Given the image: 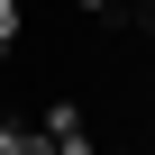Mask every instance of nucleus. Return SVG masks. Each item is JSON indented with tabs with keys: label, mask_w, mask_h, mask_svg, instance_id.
I'll return each instance as SVG.
<instances>
[{
	"label": "nucleus",
	"mask_w": 155,
	"mask_h": 155,
	"mask_svg": "<svg viewBox=\"0 0 155 155\" xmlns=\"http://www.w3.org/2000/svg\"><path fill=\"white\" fill-rule=\"evenodd\" d=\"M37 137H46V146H55V155H82V146H91V128H82V110H73V101H55V110H46V128H37Z\"/></svg>",
	"instance_id": "obj_1"
},
{
	"label": "nucleus",
	"mask_w": 155,
	"mask_h": 155,
	"mask_svg": "<svg viewBox=\"0 0 155 155\" xmlns=\"http://www.w3.org/2000/svg\"><path fill=\"white\" fill-rule=\"evenodd\" d=\"M28 146H46L37 128H18V119H0V155H28Z\"/></svg>",
	"instance_id": "obj_2"
},
{
	"label": "nucleus",
	"mask_w": 155,
	"mask_h": 155,
	"mask_svg": "<svg viewBox=\"0 0 155 155\" xmlns=\"http://www.w3.org/2000/svg\"><path fill=\"white\" fill-rule=\"evenodd\" d=\"M18 28H28V9H18V0H0V55L18 46Z\"/></svg>",
	"instance_id": "obj_3"
},
{
	"label": "nucleus",
	"mask_w": 155,
	"mask_h": 155,
	"mask_svg": "<svg viewBox=\"0 0 155 155\" xmlns=\"http://www.w3.org/2000/svg\"><path fill=\"white\" fill-rule=\"evenodd\" d=\"M73 9H119V0H73Z\"/></svg>",
	"instance_id": "obj_4"
}]
</instances>
